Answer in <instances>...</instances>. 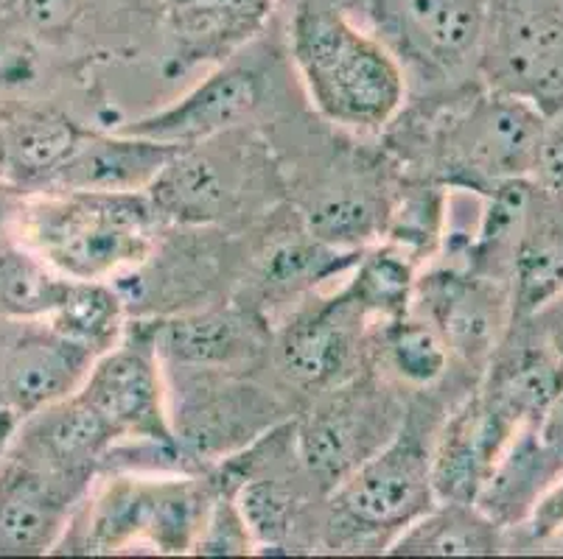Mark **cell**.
Here are the masks:
<instances>
[{"label": "cell", "instance_id": "cell-36", "mask_svg": "<svg viewBox=\"0 0 563 559\" xmlns=\"http://www.w3.org/2000/svg\"><path fill=\"white\" fill-rule=\"evenodd\" d=\"M34 76H37V59L23 31L0 29V92L32 85Z\"/></svg>", "mask_w": 563, "mask_h": 559}, {"label": "cell", "instance_id": "cell-32", "mask_svg": "<svg viewBox=\"0 0 563 559\" xmlns=\"http://www.w3.org/2000/svg\"><path fill=\"white\" fill-rule=\"evenodd\" d=\"M360 253H345L334 246L322 244L314 235L306 233L300 238L278 241L266 249L258 266V283L266 294L295 297L329 277L345 275L356 264Z\"/></svg>", "mask_w": 563, "mask_h": 559}, {"label": "cell", "instance_id": "cell-28", "mask_svg": "<svg viewBox=\"0 0 563 559\" xmlns=\"http://www.w3.org/2000/svg\"><path fill=\"white\" fill-rule=\"evenodd\" d=\"M70 277L20 241L0 244V316L12 322L48 320L70 289Z\"/></svg>", "mask_w": 563, "mask_h": 559}, {"label": "cell", "instance_id": "cell-7", "mask_svg": "<svg viewBox=\"0 0 563 559\" xmlns=\"http://www.w3.org/2000/svg\"><path fill=\"white\" fill-rule=\"evenodd\" d=\"M477 74L488 90L561 115L563 0H485Z\"/></svg>", "mask_w": 563, "mask_h": 559}, {"label": "cell", "instance_id": "cell-14", "mask_svg": "<svg viewBox=\"0 0 563 559\" xmlns=\"http://www.w3.org/2000/svg\"><path fill=\"white\" fill-rule=\"evenodd\" d=\"M261 104V76L244 65H222L183 99L118 130L174 148L205 146L242 126Z\"/></svg>", "mask_w": 563, "mask_h": 559}, {"label": "cell", "instance_id": "cell-11", "mask_svg": "<svg viewBox=\"0 0 563 559\" xmlns=\"http://www.w3.org/2000/svg\"><path fill=\"white\" fill-rule=\"evenodd\" d=\"M412 311L443 336L452 358L468 367H488L516 320L510 286L457 266L418 275Z\"/></svg>", "mask_w": 563, "mask_h": 559}, {"label": "cell", "instance_id": "cell-25", "mask_svg": "<svg viewBox=\"0 0 563 559\" xmlns=\"http://www.w3.org/2000/svg\"><path fill=\"white\" fill-rule=\"evenodd\" d=\"M505 548V529L474 501H438L396 535V557H490Z\"/></svg>", "mask_w": 563, "mask_h": 559}, {"label": "cell", "instance_id": "cell-41", "mask_svg": "<svg viewBox=\"0 0 563 559\" xmlns=\"http://www.w3.org/2000/svg\"><path fill=\"white\" fill-rule=\"evenodd\" d=\"M25 191H20L18 185H12L9 179H0V244L9 241V230L18 227V215L23 208Z\"/></svg>", "mask_w": 563, "mask_h": 559}, {"label": "cell", "instance_id": "cell-27", "mask_svg": "<svg viewBox=\"0 0 563 559\" xmlns=\"http://www.w3.org/2000/svg\"><path fill=\"white\" fill-rule=\"evenodd\" d=\"M415 283H418V264L396 246L382 244L362 249L342 291L356 302L371 325L373 322L382 325L412 311Z\"/></svg>", "mask_w": 563, "mask_h": 559}, {"label": "cell", "instance_id": "cell-24", "mask_svg": "<svg viewBox=\"0 0 563 559\" xmlns=\"http://www.w3.org/2000/svg\"><path fill=\"white\" fill-rule=\"evenodd\" d=\"M555 461L536 437V428L527 425L510 439L505 454L494 465L485 479L483 490L477 492L474 504L485 512L501 529H519L530 517L532 506L561 479Z\"/></svg>", "mask_w": 563, "mask_h": 559}, {"label": "cell", "instance_id": "cell-16", "mask_svg": "<svg viewBox=\"0 0 563 559\" xmlns=\"http://www.w3.org/2000/svg\"><path fill=\"white\" fill-rule=\"evenodd\" d=\"M115 443V431L76 392L20 420L9 450L51 473L93 484Z\"/></svg>", "mask_w": 563, "mask_h": 559}, {"label": "cell", "instance_id": "cell-4", "mask_svg": "<svg viewBox=\"0 0 563 559\" xmlns=\"http://www.w3.org/2000/svg\"><path fill=\"white\" fill-rule=\"evenodd\" d=\"M208 473L118 470L99 490H87L56 551L191 554L211 501Z\"/></svg>", "mask_w": 563, "mask_h": 559}, {"label": "cell", "instance_id": "cell-12", "mask_svg": "<svg viewBox=\"0 0 563 559\" xmlns=\"http://www.w3.org/2000/svg\"><path fill=\"white\" fill-rule=\"evenodd\" d=\"M367 320L356 302L334 297L300 308L275 338V364L291 387L322 394L360 372L367 347Z\"/></svg>", "mask_w": 563, "mask_h": 559}, {"label": "cell", "instance_id": "cell-3", "mask_svg": "<svg viewBox=\"0 0 563 559\" xmlns=\"http://www.w3.org/2000/svg\"><path fill=\"white\" fill-rule=\"evenodd\" d=\"M163 215L150 191H40L18 215L20 244L70 280H115L155 249Z\"/></svg>", "mask_w": 563, "mask_h": 559}, {"label": "cell", "instance_id": "cell-18", "mask_svg": "<svg viewBox=\"0 0 563 559\" xmlns=\"http://www.w3.org/2000/svg\"><path fill=\"white\" fill-rule=\"evenodd\" d=\"M273 7L275 0H163L172 40L168 74L224 65L264 31Z\"/></svg>", "mask_w": 563, "mask_h": 559}, {"label": "cell", "instance_id": "cell-8", "mask_svg": "<svg viewBox=\"0 0 563 559\" xmlns=\"http://www.w3.org/2000/svg\"><path fill=\"white\" fill-rule=\"evenodd\" d=\"M404 420L407 409L398 394L384 381L356 372L322 392L311 412L295 423V450L311 484L329 495L396 437Z\"/></svg>", "mask_w": 563, "mask_h": 559}, {"label": "cell", "instance_id": "cell-38", "mask_svg": "<svg viewBox=\"0 0 563 559\" xmlns=\"http://www.w3.org/2000/svg\"><path fill=\"white\" fill-rule=\"evenodd\" d=\"M527 532L532 540H555L563 532V476L550 487L539 499V504L532 506L530 517H527Z\"/></svg>", "mask_w": 563, "mask_h": 559}, {"label": "cell", "instance_id": "cell-29", "mask_svg": "<svg viewBox=\"0 0 563 559\" xmlns=\"http://www.w3.org/2000/svg\"><path fill=\"white\" fill-rule=\"evenodd\" d=\"M48 327L101 356L126 331L124 291L112 280H74L65 300L48 316Z\"/></svg>", "mask_w": 563, "mask_h": 559}, {"label": "cell", "instance_id": "cell-44", "mask_svg": "<svg viewBox=\"0 0 563 559\" xmlns=\"http://www.w3.org/2000/svg\"><path fill=\"white\" fill-rule=\"evenodd\" d=\"M555 540H561V543H563V532H561V535H558V537H555Z\"/></svg>", "mask_w": 563, "mask_h": 559}, {"label": "cell", "instance_id": "cell-23", "mask_svg": "<svg viewBox=\"0 0 563 559\" xmlns=\"http://www.w3.org/2000/svg\"><path fill=\"white\" fill-rule=\"evenodd\" d=\"M7 141V179L20 191H45L56 171L93 130L56 110H12L0 115Z\"/></svg>", "mask_w": 563, "mask_h": 559}, {"label": "cell", "instance_id": "cell-43", "mask_svg": "<svg viewBox=\"0 0 563 559\" xmlns=\"http://www.w3.org/2000/svg\"><path fill=\"white\" fill-rule=\"evenodd\" d=\"M0 179H7V141H3V123H0Z\"/></svg>", "mask_w": 563, "mask_h": 559}, {"label": "cell", "instance_id": "cell-2", "mask_svg": "<svg viewBox=\"0 0 563 559\" xmlns=\"http://www.w3.org/2000/svg\"><path fill=\"white\" fill-rule=\"evenodd\" d=\"M438 99L443 107L421 118L427 135L418 132L421 146H415L429 166L427 179L477 193L532 179L547 126L544 112L485 85Z\"/></svg>", "mask_w": 563, "mask_h": 559}, {"label": "cell", "instance_id": "cell-26", "mask_svg": "<svg viewBox=\"0 0 563 559\" xmlns=\"http://www.w3.org/2000/svg\"><path fill=\"white\" fill-rule=\"evenodd\" d=\"M217 168V160L208 157L202 146L180 148L174 154L150 188V197L163 222L205 224L219 219L233 191L228 177H222Z\"/></svg>", "mask_w": 563, "mask_h": 559}, {"label": "cell", "instance_id": "cell-31", "mask_svg": "<svg viewBox=\"0 0 563 559\" xmlns=\"http://www.w3.org/2000/svg\"><path fill=\"white\" fill-rule=\"evenodd\" d=\"M387 204H378L371 191L342 185L334 191H325L306 208L303 227L322 244L362 253L384 233Z\"/></svg>", "mask_w": 563, "mask_h": 559}, {"label": "cell", "instance_id": "cell-9", "mask_svg": "<svg viewBox=\"0 0 563 559\" xmlns=\"http://www.w3.org/2000/svg\"><path fill=\"white\" fill-rule=\"evenodd\" d=\"M163 369L155 322H132L110 350L96 356L79 394L115 431L118 443L180 448Z\"/></svg>", "mask_w": 563, "mask_h": 559}, {"label": "cell", "instance_id": "cell-42", "mask_svg": "<svg viewBox=\"0 0 563 559\" xmlns=\"http://www.w3.org/2000/svg\"><path fill=\"white\" fill-rule=\"evenodd\" d=\"M20 417L12 412V409L0 406V461L9 454V445L14 439V431H18Z\"/></svg>", "mask_w": 563, "mask_h": 559}, {"label": "cell", "instance_id": "cell-19", "mask_svg": "<svg viewBox=\"0 0 563 559\" xmlns=\"http://www.w3.org/2000/svg\"><path fill=\"white\" fill-rule=\"evenodd\" d=\"M561 392L563 369L536 327L530 336H516V345L508 336L501 338L477 389L479 398L519 431L539 423Z\"/></svg>", "mask_w": 563, "mask_h": 559}, {"label": "cell", "instance_id": "cell-34", "mask_svg": "<svg viewBox=\"0 0 563 559\" xmlns=\"http://www.w3.org/2000/svg\"><path fill=\"white\" fill-rule=\"evenodd\" d=\"M211 487V501H208V510L202 515V526H199L191 554H199V557H247V554H255L253 535H250L242 510L235 504L233 492L228 487H219L213 479Z\"/></svg>", "mask_w": 563, "mask_h": 559}, {"label": "cell", "instance_id": "cell-13", "mask_svg": "<svg viewBox=\"0 0 563 559\" xmlns=\"http://www.w3.org/2000/svg\"><path fill=\"white\" fill-rule=\"evenodd\" d=\"M87 490L9 450L0 461V557L56 551Z\"/></svg>", "mask_w": 563, "mask_h": 559}, {"label": "cell", "instance_id": "cell-22", "mask_svg": "<svg viewBox=\"0 0 563 559\" xmlns=\"http://www.w3.org/2000/svg\"><path fill=\"white\" fill-rule=\"evenodd\" d=\"M558 294H563V197L532 182L510 266L514 316H532Z\"/></svg>", "mask_w": 563, "mask_h": 559}, {"label": "cell", "instance_id": "cell-1", "mask_svg": "<svg viewBox=\"0 0 563 559\" xmlns=\"http://www.w3.org/2000/svg\"><path fill=\"white\" fill-rule=\"evenodd\" d=\"M289 48L309 101L336 126L376 132L407 107V76L396 56L334 0H300Z\"/></svg>", "mask_w": 563, "mask_h": 559}, {"label": "cell", "instance_id": "cell-10", "mask_svg": "<svg viewBox=\"0 0 563 559\" xmlns=\"http://www.w3.org/2000/svg\"><path fill=\"white\" fill-rule=\"evenodd\" d=\"M183 403L172 409V423L183 454L194 468L219 465L247 448L275 423V403L250 383L235 381L233 369H183Z\"/></svg>", "mask_w": 563, "mask_h": 559}, {"label": "cell", "instance_id": "cell-37", "mask_svg": "<svg viewBox=\"0 0 563 559\" xmlns=\"http://www.w3.org/2000/svg\"><path fill=\"white\" fill-rule=\"evenodd\" d=\"M532 182H539L547 191L561 193L563 197V112L561 115L547 118Z\"/></svg>", "mask_w": 563, "mask_h": 559}, {"label": "cell", "instance_id": "cell-21", "mask_svg": "<svg viewBox=\"0 0 563 559\" xmlns=\"http://www.w3.org/2000/svg\"><path fill=\"white\" fill-rule=\"evenodd\" d=\"M157 350L172 369H239L264 350V331L242 311H194L155 322Z\"/></svg>", "mask_w": 563, "mask_h": 559}, {"label": "cell", "instance_id": "cell-30", "mask_svg": "<svg viewBox=\"0 0 563 559\" xmlns=\"http://www.w3.org/2000/svg\"><path fill=\"white\" fill-rule=\"evenodd\" d=\"M376 345L382 367L404 387H434L452 367V350L443 336L415 311L393 322H382Z\"/></svg>", "mask_w": 563, "mask_h": 559}, {"label": "cell", "instance_id": "cell-39", "mask_svg": "<svg viewBox=\"0 0 563 559\" xmlns=\"http://www.w3.org/2000/svg\"><path fill=\"white\" fill-rule=\"evenodd\" d=\"M525 320L532 322V327L539 331L544 345L550 347V353L558 358L563 369V294L552 297L547 305H541L536 314L525 316Z\"/></svg>", "mask_w": 563, "mask_h": 559}, {"label": "cell", "instance_id": "cell-40", "mask_svg": "<svg viewBox=\"0 0 563 559\" xmlns=\"http://www.w3.org/2000/svg\"><path fill=\"white\" fill-rule=\"evenodd\" d=\"M532 428H536V437H539V443L544 445V450L550 454V459L555 461L558 470L563 473V392H561V398H558L555 403L547 409L544 417L532 425Z\"/></svg>", "mask_w": 563, "mask_h": 559}, {"label": "cell", "instance_id": "cell-35", "mask_svg": "<svg viewBox=\"0 0 563 559\" xmlns=\"http://www.w3.org/2000/svg\"><path fill=\"white\" fill-rule=\"evenodd\" d=\"M18 31L34 37H63L81 14V0H3Z\"/></svg>", "mask_w": 563, "mask_h": 559}, {"label": "cell", "instance_id": "cell-6", "mask_svg": "<svg viewBox=\"0 0 563 559\" xmlns=\"http://www.w3.org/2000/svg\"><path fill=\"white\" fill-rule=\"evenodd\" d=\"M371 31L387 45L407 87L429 99L483 85L479 45L485 0H362Z\"/></svg>", "mask_w": 563, "mask_h": 559}, {"label": "cell", "instance_id": "cell-15", "mask_svg": "<svg viewBox=\"0 0 563 559\" xmlns=\"http://www.w3.org/2000/svg\"><path fill=\"white\" fill-rule=\"evenodd\" d=\"M96 353L54 327H29L0 350V406L32 417L81 389Z\"/></svg>", "mask_w": 563, "mask_h": 559}, {"label": "cell", "instance_id": "cell-20", "mask_svg": "<svg viewBox=\"0 0 563 559\" xmlns=\"http://www.w3.org/2000/svg\"><path fill=\"white\" fill-rule=\"evenodd\" d=\"M180 148L146 137L126 135L115 130L112 135L90 132L87 141L65 163L45 191H81V193H141L150 191L163 168Z\"/></svg>", "mask_w": 563, "mask_h": 559}, {"label": "cell", "instance_id": "cell-33", "mask_svg": "<svg viewBox=\"0 0 563 559\" xmlns=\"http://www.w3.org/2000/svg\"><path fill=\"white\" fill-rule=\"evenodd\" d=\"M446 224V188L434 179L407 185L393 204H387L384 233L387 244L401 249L415 264L438 253Z\"/></svg>", "mask_w": 563, "mask_h": 559}, {"label": "cell", "instance_id": "cell-5", "mask_svg": "<svg viewBox=\"0 0 563 559\" xmlns=\"http://www.w3.org/2000/svg\"><path fill=\"white\" fill-rule=\"evenodd\" d=\"M320 535L331 551H387L396 535L438 504L432 487V439L407 414L378 448L325 495Z\"/></svg>", "mask_w": 563, "mask_h": 559}, {"label": "cell", "instance_id": "cell-17", "mask_svg": "<svg viewBox=\"0 0 563 559\" xmlns=\"http://www.w3.org/2000/svg\"><path fill=\"white\" fill-rule=\"evenodd\" d=\"M519 428L477 392L446 414L432 437V487L438 501H477L485 479Z\"/></svg>", "mask_w": 563, "mask_h": 559}]
</instances>
